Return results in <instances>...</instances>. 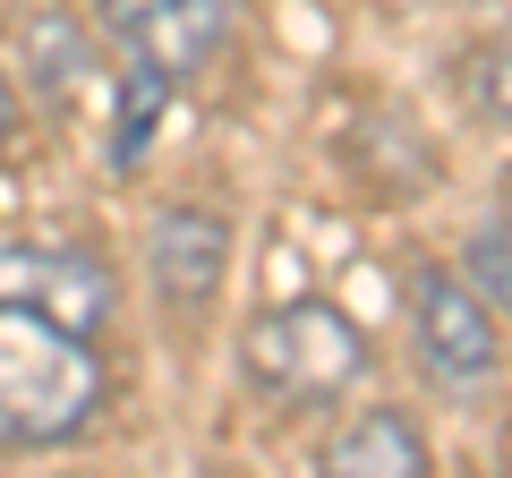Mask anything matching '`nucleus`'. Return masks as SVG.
Segmentation results:
<instances>
[{
  "label": "nucleus",
  "mask_w": 512,
  "mask_h": 478,
  "mask_svg": "<svg viewBox=\"0 0 512 478\" xmlns=\"http://www.w3.org/2000/svg\"><path fill=\"white\" fill-rule=\"evenodd\" d=\"M103 359L86 333L35 308H0V453H43L94 427L103 410Z\"/></svg>",
  "instance_id": "obj_1"
},
{
  "label": "nucleus",
  "mask_w": 512,
  "mask_h": 478,
  "mask_svg": "<svg viewBox=\"0 0 512 478\" xmlns=\"http://www.w3.org/2000/svg\"><path fill=\"white\" fill-rule=\"evenodd\" d=\"M359 368H367V333L333 299H282V308L248 316V333H239V376H248V393H265L282 410L350 393Z\"/></svg>",
  "instance_id": "obj_2"
},
{
  "label": "nucleus",
  "mask_w": 512,
  "mask_h": 478,
  "mask_svg": "<svg viewBox=\"0 0 512 478\" xmlns=\"http://www.w3.org/2000/svg\"><path fill=\"white\" fill-rule=\"evenodd\" d=\"M402 325H410V350H419L427 385H444V393H478L504 368V333H495L504 316L461 282V265H419L410 274Z\"/></svg>",
  "instance_id": "obj_3"
},
{
  "label": "nucleus",
  "mask_w": 512,
  "mask_h": 478,
  "mask_svg": "<svg viewBox=\"0 0 512 478\" xmlns=\"http://www.w3.org/2000/svg\"><path fill=\"white\" fill-rule=\"evenodd\" d=\"M0 308H35L94 342L120 316V282L94 248H69V239H0Z\"/></svg>",
  "instance_id": "obj_4"
},
{
  "label": "nucleus",
  "mask_w": 512,
  "mask_h": 478,
  "mask_svg": "<svg viewBox=\"0 0 512 478\" xmlns=\"http://www.w3.org/2000/svg\"><path fill=\"white\" fill-rule=\"evenodd\" d=\"M94 9L137 69L171 77V86L205 77L239 43V0H94Z\"/></svg>",
  "instance_id": "obj_5"
},
{
  "label": "nucleus",
  "mask_w": 512,
  "mask_h": 478,
  "mask_svg": "<svg viewBox=\"0 0 512 478\" xmlns=\"http://www.w3.org/2000/svg\"><path fill=\"white\" fill-rule=\"evenodd\" d=\"M231 274V222L214 205H163L146 222V282L171 316H205Z\"/></svg>",
  "instance_id": "obj_6"
},
{
  "label": "nucleus",
  "mask_w": 512,
  "mask_h": 478,
  "mask_svg": "<svg viewBox=\"0 0 512 478\" xmlns=\"http://www.w3.org/2000/svg\"><path fill=\"white\" fill-rule=\"evenodd\" d=\"M316 478H436V453H427L419 419L410 410H350L342 427L316 453Z\"/></svg>",
  "instance_id": "obj_7"
},
{
  "label": "nucleus",
  "mask_w": 512,
  "mask_h": 478,
  "mask_svg": "<svg viewBox=\"0 0 512 478\" xmlns=\"http://www.w3.org/2000/svg\"><path fill=\"white\" fill-rule=\"evenodd\" d=\"M163 111H171V77H154V69H137V60H128V69L111 77V137H103V163H111V171H137V163H146V146H154V129H163Z\"/></svg>",
  "instance_id": "obj_8"
},
{
  "label": "nucleus",
  "mask_w": 512,
  "mask_h": 478,
  "mask_svg": "<svg viewBox=\"0 0 512 478\" xmlns=\"http://www.w3.org/2000/svg\"><path fill=\"white\" fill-rule=\"evenodd\" d=\"M461 282H470L495 316H512V214L504 222H478V231L461 239Z\"/></svg>",
  "instance_id": "obj_9"
},
{
  "label": "nucleus",
  "mask_w": 512,
  "mask_h": 478,
  "mask_svg": "<svg viewBox=\"0 0 512 478\" xmlns=\"http://www.w3.org/2000/svg\"><path fill=\"white\" fill-rule=\"evenodd\" d=\"M26 52H35V77H43V94L52 103H69L77 86H86V43H77V26H60V18H43V26H26Z\"/></svg>",
  "instance_id": "obj_10"
},
{
  "label": "nucleus",
  "mask_w": 512,
  "mask_h": 478,
  "mask_svg": "<svg viewBox=\"0 0 512 478\" xmlns=\"http://www.w3.org/2000/svg\"><path fill=\"white\" fill-rule=\"evenodd\" d=\"M461 94H470V111L487 129H512V43H478L461 60Z\"/></svg>",
  "instance_id": "obj_11"
},
{
  "label": "nucleus",
  "mask_w": 512,
  "mask_h": 478,
  "mask_svg": "<svg viewBox=\"0 0 512 478\" xmlns=\"http://www.w3.org/2000/svg\"><path fill=\"white\" fill-rule=\"evenodd\" d=\"M9 146H18V86H9V69H0V163H9Z\"/></svg>",
  "instance_id": "obj_12"
},
{
  "label": "nucleus",
  "mask_w": 512,
  "mask_h": 478,
  "mask_svg": "<svg viewBox=\"0 0 512 478\" xmlns=\"http://www.w3.org/2000/svg\"><path fill=\"white\" fill-rule=\"evenodd\" d=\"M504 214H512V163H504Z\"/></svg>",
  "instance_id": "obj_13"
},
{
  "label": "nucleus",
  "mask_w": 512,
  "mask_h": 478,
  "mask_svg": "<svg viewBox=\"0 0 512 478\" xmlns=\"http://www.w3.org/2000/svg\"><path fill=\"white\" fill-rule=\"evenodd\" d=\"M384 9H419V0H384Z\"/></svg>",
  "instance_id": "obj_14"
}]
</instances>
